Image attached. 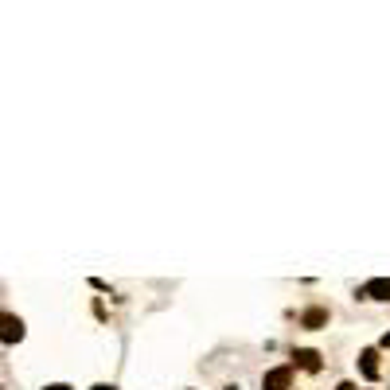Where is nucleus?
Wrapping results in <instances>:
<instances>
[{"label": "nucleus", "mask_w": 390, "mask_h": 390, "mask_svg": "<svg viewBox=\"0 0 390 390\" xmlns=\"http://www.w3.org/2000/svg\"><path fill=\"white\" fill-rule=\"evenodd\" d=\"M359 375H363V378H378V352H375V347H363V352H359Z\"/></svg>", "instance_id": "obj_3"}, {"label": "nucleus", "mask_w": 390, "mask_h": 390, "mask_svg": "<svg viewBox=\"0 0 390 390\" xmlns=\"http://www.w3.org/2000/svg\"><path fill=\"white\" fill-rule=\"evenodd\" d=\"M301 324L305 328H324L328 324V308H308V312H301Z\"/></svg>", "instance_id": "obj_6"}, {"label": "nucleus", "mask_w": 390, "mask_h": 390, "mask_svg": "<svg viewBox=\"0 0 390 390\" xmlns=\"http://www.w3.org/2000/svg\"><path fill=\"white\" fill-rule=\"evenodd\" d=\"M292 359H297V367H305V371H320V352H312V347L292 352Z\"/></svg>", "instance_id": "obj_5"}, {"label": "nucleus", "mask_w": 390, "mask_h": 390, "mask_svg": "<svg viewBox=\"0 0 390 390\" xmlns=\"http://www.w3.org/2000/svg\"><path fill=\"white\" fill-rule=\"evenodd\" d=\"M292 387V367H273L262 378V390H289Z\"/></svg>", "instance_id": "obj_1"}, {"label": "nucleus", "mask_w": 390, "mask_h": 390, "mask_svg": "<svg viewBox=\"0 0 390 390\" xmlns=\"http://www.w3.org/2000/svg\"><path fill=\"white\" fill-rule=\"evenodd\" d=\"M20 340H24V320L4 312V343H20Z\"/></svg>", "instance_id": "obj_4"}, {"label": "nucleus", "mask_w": 390, "mask_h": 390, "mask_svg": "<svg viewBox=\"0 0 390 390\" xmlns=\"http://www.w3.org/2000/svg\"><path fill=\"white\" fill-rule=\"evenodd\" d=\"M382 347H390V332H387V336H382Z\"/></svg>", "instance_id": "obj_9"}, {"label": "nucleus", "mask_w": 390, "mask_h": 390, "mask_svg": "<svg viewBox=\"0 0 390 390\" xmlns=\"http://www.w3.org/2000/svg\"><path fill=\"white\" fill-rule=\"evenodd\" d=\"M43 390H71L67 382H51V387H43Z\"/></svg>", "instance_id": "obj_7"}, {"label": "nucleus", "mask_w": 390, "mask_h": 390, "mask_svg": "<svg viewBox=\"0 0 390 390\" xmlns=\"http://www.w3.org/2000/svg\"><path fill=\"white\" fill-rule=\"evenodd\" d=\"M94 390H117V387H106V382H102V387H94Z\"/></svg>", "instance_id": "obj_10"}, {"label": "nucleus", "mask_w": 390, "mask_h": 390, "mask_svg": "<svg viewBox=\"0 0 390 390\" xmlns=\"http://www.w3.org/2000/svg\"><path fill=\"white\" fill-rule=\"evenodd\" d=\"M359 297H371V301H390V277L367 281L363 289H359Z\"/></svg>", "instance_id": "obj_2"}, {"label": "nucleus", "mask_w": 390, "mask_h": 390, "mask_svg": "<svg viewBox=\"0 0 390 390\" xmlns=\"http://www.w3.org/2000/svg\"><path fill=\"white\" fill-rule=\"evenodd\" d=\"M336 390H355V382H340V387H336Z\"/></svg>", "instance_id": "obj_8"}]
</instances>
